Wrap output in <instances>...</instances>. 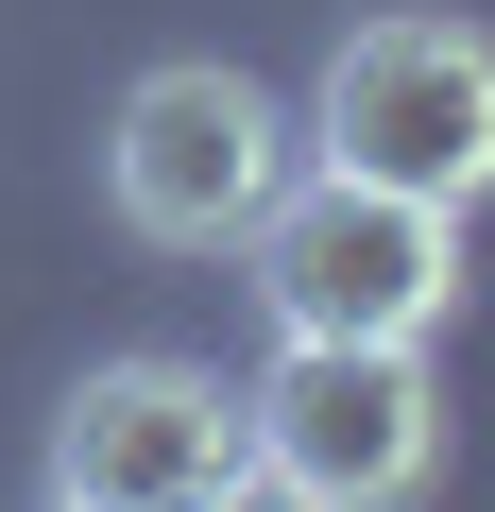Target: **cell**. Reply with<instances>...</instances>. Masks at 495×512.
<instances>
[{
    "label": "cell",
    "instance_id": "3",
    "mask_svg": "<svg viewBox=\"0 0 495 512\" xmlns=\"http://www.w3.org/2000/svg\"><path fill=\"white\" fill-rule=\"evenodd\" d=\"M444 461V393L427 342H274V376L239 393V495H308V512H376Z\"/></svg>",
    "mask_w": 495,
    "mask_h": 512
},
{
    "label": "cell",
    "instance_id": "4",
    "mask_svg": "<svg viewBox=\"0 0 495 512\" xmlns=\"http://www.w3.org/2000/svg\"><path fill=\"white\" fill-rule=\"evenodd\" d=\"M103 188H120L137 239L222 256L239 222L291 188V103H274V86H239V69H137L120 120H103Z\"/></svg>",
    "mask_w": 495,
    "mask_h": 512
},
{
    "label": "cell",
    "instance_id": "2",
    "mask_svg": "<svg viewBox=\"0 0 495 512\" xmlns=\"http://www.w3.org/2000/svg\"><path fill=\"white\" fill-rule=\"evenodd\" d=\"M291 154L359 171V188H410V205H478V171H495V52H478V18H427V0L359 18L325 52V86H308Z\"/></svg>",
    "mask_w": 495,
    "mask_h": 512
},
{
    "label": "cell",
    "instance_id": "5",
    "mask_svg": "<svg viewBox=\"0 0 495 512\" xmlns=\"http://www.w3.org/2000/svg\"><path fill=\"white\" fill-rule=\"evenodd\" d=\"M35 478L69 512H205V495H239V393L205 359H103L52 410V461Z\"/></svg>",
    "mask_w": 495,
    "mask_h": 512
},
{
    "label": "cell",
    "instance_id": "1",
    "mask_svg": "<svg viewBox=\"0 0 495 512\" xmlns=\"http://www.w3.org/2000/svg\"><path fill=\"white\" fill-rule=\"evenodd\" d=\"M239 256H257L274 342H427L461 308V205H410L359 171H291L239 222Z\"/></svg>",
    "mask_w": 495,
    "mask_h": 512
}]
</instances>
